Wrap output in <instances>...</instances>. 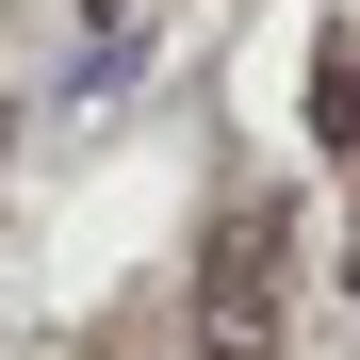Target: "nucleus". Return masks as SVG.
Listing matches in <instances>:
<instances>
[{"mask_svg": "<svg viewBox=\"0 0 360 360\" xmlns=\"http://www.w3.org/2000/svg\"><path fill=\"white\" fill-rule=\"evenodd\" d=\"M278 246H295V213L278 197H229L213 278H197V344L213 360H278Z\"/></svg>", "mask_w": 360, "mask_h": 360, "instance_id": "obj_1", "label": "nucleus"}]
</instances>
